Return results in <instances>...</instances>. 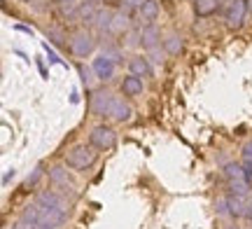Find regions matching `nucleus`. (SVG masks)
<instances>
[{"label": "nucleus", "instance_id": "1", "mask_svg": "<svg viewBox=\"0 0 252 229\" xmlns=\"http://www.w3.org/2000/svg\"><path fill=\"white\" fill-rule=\"evenodd\" d=\"M21 218H28V220H37L42 222L45 227L49 229H59L68 218V203L59 192L54 190H45L35 196V201L26 206Z\"/></svg>", "mask_w": 252, "mask_h": 229}, {"label": "nucleus", "instance_id": "2", "mask_svg": "<svg viewBox=\"0 0 252 229\" xmlns=\"http://www.w3.org/2000/svg\"><path fill=\"white\" fill-rule=\"evenodd\" d=\"M98 162V147H94L89 143H82V145H75L72 150H68L65 155V166H70L72 171H87Z\"/></svg>", "mask_w": 252, "mask_h": 229}, {"label": "nucleus", "instance_id": "3", "mask_svg": "<svg viewBox=\"0 0 252 229\" xmlns=\"http://www.w3.org/2000/svg\"><path fill=\"white\" fill-rule=\"evenodd\" d=\"M224 178L234 194H241V196H248V194H250L252 180H250V175H248V171L243 168V164L229 162V164L224 166Z\"/></svg>", "mask_w": 252, "mask_h": 229}, {"label": "nucleus", "instance_id": "4", "mask_svg": "<svg viewBox=\"0 0 252 229\" xmlns=\"http://www.w3.org/2000/svg\"><path fill=\"white\" fill-rule=\"evenodd\" d=\"M68 49H70L72 56H77V59H87V56L94 54V49H96V40L91 35L87 28H77V31H72L70 37H68Z\"/></svg>", "mask_w": 252, "mask_h": 229}, {"label": "nucleus", "instance_id": "5", "mask_svg": "<svg viewBox=\"0 0 252 229\" xmlns=\"http://www.w3.org/2000/svg\"><path fill=\"white\" fill-rule=\"evenodd\" d=\"M248 12H250L248 0H229V5L224 7V26L229 31H241Z\"/></svg>", "mask_w": 252, "mask_h": 229}, {"label": "nucleus", "instance_id": "6", "mask_svg": "<svg viewBox=\"0 0 252 229\" xmlns=\"http://www.w3.org/2000/svg\"><path fill=\"white\" fill-rule=\"evenodd\" d=\"M89 143L98 150H112L117 145V131L112 127H105V124H98L89 133Z\"/></svg>", "mask_w": 252, "mask_h": 229}, {"label": "nucleus", "instance_id": "7", "mask_svg": "<svg viewBox=\"0 0 252 229\" xmlns=\"http://www.w3.org/2000/svg\"><path fill=\"white\" fill-rule=\"evenodd\" d=\"M112 101H115V94L112 92H105V89L94 92V96H91V105H89L91 115H96V117H110Z\"/></svg>", "mask_w": 252, "mask_h": 229}, {"label": "nucleus", "instance_id": "8", "mask_svg": "<svg viewBox=\"0 0 252 229\" xmlns=\"http://www.w3.org/2000/svg\"><path fill=\"white\" fill-rule=\"evenodd\" d=\"M91 68H94V73H96V77H98L100 82H110V80L115 77L117 64H115L112 59H108L105 54H98L96 59H94V64H91Z\"/></svg>", "mask_w": 252, "mask_h": 229}, {"label": "nucleus", "instance_id": "9", "mask_svg": "<svg viewBox=\"0 0 252 229\" xmlns=\"http://www.w3.org/2000/svg\"><path fill=\"white\" fill-rule=\"evenodd\" d=\"M49 183L59 187V190H75L65 166H49Z\"/></svg>", "mask_w": 252, "mask_h": 229}, {"label": "nucleus", "instance_id": "10", "mask_svg": "<svg viewBox=\"0 0 252 229\" xmlns=\"http://www.w3.org/2000/svg\"><path fill=\"white\" fill-rule=\"evenodd\" d=\"M140 40H143V47L147 52L154 49V47H159V42H161V31H159V26H157V24H145V26L140 28Z\"/></svg>", "mask_w": 252, "mask_h": 229}, {"label": "nucleus", "instance_id": "11", "mask_svg": "<svg viewBox=\"0 0 252 229\" xmlns=\"http://www.w3.org/2000/svg\"><path fill=\"white\" fill-rule=\"evenodd\" d=\"M131 115H133V110H131V105L124 101V98H119V96H115V101H112V108H110V119H115V122H128L131 119Z\"/></svg>", "mask_w": 252, "mask_h": 229}, {"label": "nucleus", "instance_id": "12", "mask_svg": "<svg viewBox=\"0 0 252 229\" xmlns=\"http://www.w3.org/2000/svg\"><path fill=\"white\" fill-rule=\"evenodd\" d=\"M145 89V82L143 77H138V75H126L124 80H122V94L128 96V98H133V96H140Z\"/></svg>", "mask_w": 252, "mask_h": 229}, {"label": "nucleus", "instance_id": "13", "mask_svg": "<svg viewBox=\"0 0 252 229\" xmlns=\"http://www.w3.org/2000/svg\"><path fill=\"white\" fill-rule=\"evenodd\" d=\"M128 70H131V75H138V77H150L152 75L150 59L147 56H131L128 59Z\"/></svg>", "mask_w": 252, "mask_h": 229}, {"label": "nucleus", "instance_id": "14", "mask_svg": "<svg viewBox=\"0 0 252 229\" xmlns=\"http://www.w3.org/2000/svg\"><path fill=\"white\" fill-rule=\"evenodd\" d=\"M131 31V14L126 12H115V19H112V28H110V35H126Z\"/></svg>", "mask_w": 252, "mask_h": 229}, {"label": "nucleus", "instance_id": "15", "mask_svg": "<svg viewBox=\"0 0 252 229\" xmlns=\"http://www.w3.org/2000/svg\"><path fill=\"white\" fill-rule=\"evenodd\" d=\"M163 49H166V54L171 56H180L182 49H185V37L180 35V33H168V35L163 37Z\"/></svg>", "mask_w": 252, "mask_h": 229}, {"label": "nucleus", "instance_id": "16", "mask_svg": "<svg viewBox=\"0 0 252 229\" xmlns=\"http://www.w3.org/2000/svg\"><path fill=\"white\" fill-rule=\"evenodd\" d=\"M226 208H229V215H234V218H243L245 208H248V201H245V196L231 192L229 196H226Z\"/></svg>", "mask_w": 252, "mask_h": 229}, {"label": "nucleus", "instance_id": "17", "mask_svg": "<svg viewBox=\"0 0 252 229\" xmlns=\"http://www.w3.org/2000/svg\"><path fill=\"white\" fill-rule=\"evenodd\" d=\"M112 19H115V12L108 7H98V14H96V21L94 26L98 33H108L110 35V28H112Z\"/></svg>", "mask_w": 252, "mask_h": 229}, {"label": "nucleus", "instance_id": "18", "mask_svg": "<svg viewBox=\"0 0 252 229\" xmlns=\"http://www.w3.org/2000/svg\"><path fill=\"white\" fill-rule=\"evenodd\" d=\"M220 9V0H194V14L201 19L213 17Z\"/></svg>", "mask_w": 252, "mask_h": 229}, {"label": "nucleus", "instance_id": "19", "mask_svg": "<svg viewBox=\"0 0 252 229\" xmlns=\"http://www.w3.org/2000/svg\"><path fill=\"white\" fill-rule=\"evenodd\" d=\"M84 0H61L59 2V14L68 21H77V12H80Z\"/></svg>", "mask_w": 252, "mask_h": 229}, {"label": "nucleus", "instance_id": "20", "mask_svg": "<svg viewBox=\"0 0 252 229\" xmlns=\"http://www.w3.org/2000/svg\"><path fill=\"white\" fill-rule=\"evenodd\" d=\"M138 12H140V19H143V21L154 24V19L159 17V2H157V0H145Z\"/></svg>", "mask_w": 252, "mask_h": 229}, {"label": "nucleus", "instance_id": "21", "mask_svg": "<svg viewBox=\"0 0 252 229\" xmlns=\"http://www.w3.org/2000/svg\"><path fill=\"white\" fill-rule=\"evenodd\" d=\"M96 14H98L96 2H82L80 12H77V21H80V24H94V21H96Z\"/></svg>", "mask_w": 252, "mask_h": 229}, {"label": "nucleus", "instance_id": "22", "mask_svg": "<svg viewBox=\"0 0 252 229\" xmlns=\"http://www.w3.org/2000/svg\"><path fill=\"white\" fill-rule=\"evenodd\" d=\"M77 70H80L82 84H84L87 89H89L91 84H94V80H98V77H96V73H94V68H87V65H84V64H80V65H77Z\"/></svg>", "mask_w": 252, "mask_h": 229}, {"label": "nucleus", "instance_id": "23", "mask_svg": "<svg viewBox=\"0 0 252 229\" xmlns=\"http://www.w3.org/2000/svg\"><path fill=\"white\" fill-rule=\"evenodd\" d=\"M100 54H105L108 56V59H112V61H115V64H119V61H124V54H122V49H119V47H115V45H103V52H100Z\"/></svg>", "mask_w": 252, "mask_h": 229}, {"label": "nucleus", "instance_id": "24", "mask_svg": "<svg viewBox=\"0 0 252 229\" xmlns=\"http://www.w3.org/2000/svg\"><path fill=\"white\" fill-rule=\"evenodd\" d=\"M12 229H49L45 227L42 222H37V220H28V218H19L17 222H14V227Z\"/></svg>", "mask_w": 252, "mask_h": 229}, {"label": "nucleus", "instance_id": "25", "mask_svg": "<svg viewBox=\"0 0 252 229\" xmlns=\"http://www.w3.org/2000/svg\"><path fill=\"white\" fill-rule=\"evenodd\" d=\"M47 37H49L52 42H56V45H63V42L68 40V37H65V33H63L59 26H49V28H47Z\"/></svg>", "mask_w": 252, "mask_h": 229}, {"label": "nucleus", "instance_id": "26", "mask_svg": "<svg viewBox=\"0 0 252 229\" xmlns=\"http://www.w3.org/2000/svg\"><path fill=\"white\" fill-rule=\"evenodd\" d=\"M138 45H143V40H140V31L131 28V31L124 35V47H138Z\"/></svg>", "mask_w": 252, "mask_h": 229}, {"label": "nucleus", "instance_id": "27", "mask_svg": "<svg viewBox=\"0 0 252 229\" xmlns=\"http://www.w3.org/2000/svg\"><path fill=\"white\" fill-rule=\"evenodd\" d=\"M243 168L248 171V175H250V180H252V143H248L243 147Z\"/></svg>", "mask_w": 252, "mask_h": 229}, {"label": "nucleus", "instance_id": "28", "mask_svg": "<svg viewBox=\"0 0 252 229\" xmlns=\"http://www.w3.org/2000/svg\"><path fill=\"white\" fill-rule=\"evenodd\" d=\"M163 56H166V49H161V47H154V49L147 52V59H152L157 65H163V61H166Z\"/></svg>", "mask_w": 252, "mask_h": 229}, {"label": "nucleus", "instance_id": "29", "mask_svg": "<svg viewBox=\"0 0 252 229\" xmlns=\"http://www.w3.org/2000/svg\"><path fill=\"white\" fill-rule=\"evenodd\" d=\"M42 49H45V52H47V59H49V64L65 65V64H63V59H61V56L56 54V52H54V49H52V47H49V45H47V42H42Z\"/></svg>", "mask_w": 252, "mask_h": 229}, {"label": "nucleus", "instance_id": "30", "mask_svg": "<svg viewBox=\"0 0 252 229\" xmlns=\"http://www.w3.org/2000/svg\"><path fill=\"white\" fill-rule=\"evenodd\" d=\"M145 0H122V12H126V14H131L133 9H140V5H143Z\"/></svg>", "mask_w": 252, "mask_h": 229}, {"label": "nucleus", "instance_id": "31", "mask_svg": "<svg viewBox=\"0 0 252 229\" xmlns=\"http://www.w3.org/2000/svg\"><path fill=\"white\" fill-rule=\"evenodd\" d=\"M42 173H45V168L42 166H35V171H33V175H28V180H26V185L31 187V185H35L40 178H42Z\"/></svg>", "mask_w": 252, "mask_h": 229}, {"label": "nucleus", "instance_id": "32", "mask_svg": "<svg viewBox=\"0 0 252 229\" xmlns=\"http://www.w3.org/2000/svg\"><path fill=\"white\" fill-rule=\"evenodd\" d=\"M245 218H248V220L252 222V196H250V199H248V208H245Z\"/></svg>", "mask_w": 252, "mask_h": 229}, {"label": "nucleus", "instance_id": "33", "mask_svg": "<svg viewBox=\"0 0 252 229\" xmlns=\"http://www.w3.org/2000/svg\"><path fill=\"white\" fill-rule=\"evenodd\" d=\"M17 31H21V33H28V35H33V31H31V28H26V26H21V24H17Z\"/></svg>", "mask_w": 252, "mask_h": 229}, {"label": "nucleus", "instance_id": "34", "mask_svg": "<svg viewBox=\"0 0 252 229\" xmlns=\"http://www.w3.org/2000/svg\"><path fill=\"white\" fill-rule=\"evenodd\" d=\"M37 68H40V73H42V77H49V75H47V70H45V65H42V61H37Z\"/></svg>", "mask_w": 252, "mask_h": 229}, {"label": "nucleus", "instance_id": "35", "mask_svg": "<svg viewBox=\"0 0 252 229\" xmlns=\"http://www.w3.org/2000/svg\"><path fill=\"white\" fill-rule=\"evenodd\" d=\"M248 5H250V12H252V0H248Z\"/></svg>", "mask_w": 252, "mask_h": 229}, {"label": "nucleus", "instance_id": "36", "mask_svg": "<svg viewBox=\"0 0 252 229\" xmlns=\"http://www.w3.org/2000/svg\"><path fill=\"white\" fill-rule=\"evenodd\" d=\"M21 2H33V0H21Z\"/></svg>", "mask_w": 252, "mask_h": 229}, {"label": "nucleus", "instance_id": "37", "mask_svg": "<svg viewBox=\"0 0 252 229\" xmlns=\"http://www.w3.org/2000/svg\"><path fill=\"white\" fill-rule=\"evenodd\" d=\"M59 2H61V0H59Z\"/></svg>", "mask_w": 252, "mask_h": 229}]
</instances>
